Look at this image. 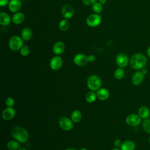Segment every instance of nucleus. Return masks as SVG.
I'll return each mask as SVG.
<instances>
[{
  "label": "nucleus",
  "instance_id": "obj_1",
  "mask_svg": "<svg viewBox=\"0 0 150 150\" xmlns=\"http://www.w3.org/2000/svg\"><path fill=\"white\" fill-rule=\"evenodd\" d=\"M147 63V59L142 53H135L133 54L130 60V66L134 70H141L145 67Z\"/></svg>",
  "mask_w": 150,
  "mask_h": 150
},
{
  "label": "nucleus",
  "instance_id": "obj_2",
  "mask_svg": "<svg viewBox=\"0 0 150 150\" xmlns=\"http://www.w3.org/2000/svg\"><path fill=\"white\" fill-rule=\"evenodd\" d=\"M11 136L20 143H25L29 139L28 132L23 127L15 126L11 130Z\"/></svg>",
  "mask_w": 150,
  "mask_h": 150
},
{
  "label": "nucleus",
  "instance_id": "obj_3",
  "mask_svg": "<svg viewBox=\"0 0 150 150\" xmlns=\"http://www.w3.org/2000/svg\"><path fill=\"white\" fill-rule=\"evenodd\" d=\"M87 86L91 91H97L101 86V80L97 75H91L87 79Z\"/></svg>",
  "mask_w": 150,
  "mask_h": 150
},
{
  "label": "nucleus",
  "instance_id": "obj_4",
  "mask_svg": "<svg viewBox=\"0 0 150 150\" xmlns=\"http://www.w3.org/2000/svg\"><path fill=\"white\" fill-rule=\"evenodd\" d=\"M9 47L12 51H18L23 45V40L19 36L15 35L11 38L9 40Z\"/></svg>",
  "mask_w": 150,
  "mask_h": 150
},
{
  "label": "nucleus",
  "instance_id": "obj_5",
  "mask_svg": "<svg viewBox=\"0 0 150 150\" xmlns=\"http://www.w3.org/2000/svg\"><path fill=\"white\" fill-rule=\"evenodd\" d=\"M101 22V16L97 13L90 14L86 19V23L89 27L94 28L98 26Z\"/></svg>",
  "mask_w": 150,
  "mask_h": 150
},
{
  "label": "nucleus",
  "instance_id": "obj_6",
  "mask_svg": "<svg viewBox=\"0 0 150 150\" xmlns=\"http://www.w3.org/2000/svg\"><path fill=\"white\" fill-rule=\"evenodd\" d=\"M60 127L64 131H68L73 129L74 127L73 122L71 120L67 117H62L59 120Z\"/></svg>",
  "mask_w": 150,
  "mask_h": 150
},
{
  "label": "nucleus",
  "instance_id": "obj_7",
  "mask_svg": "<svg viewBox=\"0 0 150 150\" xmlns=\"http://www.w3.org/2000/svg\"><path fill=\"white\" fill-rule=\"evenodd\" d=\"M115 63L119 67H125L129 63V58L126 54L124 53H120L116 56Z\"/></svg>",
  "mask_w": 150,
  "mask_h": 150
},
{
  "label": "nucleus",
  "instance_id": "obj_8",
  "mask_svg": "<svg viewBox=\"0 0 150 150\" xmlns=\"http://www.w3.org/2000/svg\"><path fill=\"white\" fill-rule=\"evenodd\" d=\"M141 119L142 118L138 114H131L126 117L125 121L128 125L131 127H136L141 124Z\"/></svg>",
  "mask_w": 150,
  "mask_h": 150
},
{
  "label": "nucleus",
  "instance_id": "obj_9",
  "mask_svg": "<svg viewBox=\"0 0 150 150\" xmlns=\"http://www.w3.org/2000/svg\"><path fill=\"white\" fill-rule=\"evenodd\" d=\"M62 15L64 19H70L74 14V9L70 4L64 5L62 9Z\"/></svg>",
  "mask_w": 150,
  "mask_h": 150
},
{
  "label": "nucleus",
  "instance_id": "obj_10",
  "mask_svg": "<svg viewBox=\"0 0 150 150\" xmlns=\"http://www.w3.org/2000/svg\"><path fill=\"white\" fill-rule=\"evenodd\" d=\"M73 62L78 66H84L88 62L87 56L82 53L77 54L73 57Z\"/></svg>",
  "mask_w": 150,
  "mask_h": 150
},
{
  "label": "nucleus",
  "instance_id": "obj_11",
  "mask_svg": "<svg viewBox=\"0 0 150 150\" xmlns=\"http://www.w3.org/2000/svg\"><path fill=\"white\" fill-rule=\"evenodd\" d=\"M50 67L53 70H59L63 65V60L61 57L59 56H55L53 57L49 63Z\"/></svg>",
  "mask_w": 150,
  "mask_h": 150
},
{
  "label": "nucleus",
  "instance_id": "obj_12",
  "mask_svg": "<svg viewBox=\"0 0 150 150\" xmlns=\"http://www.w3.org/2000/svg\"><path fill=\"white\" fill-rule=\"evenodd\" d=\"M15 110L13 107H7L5 108L2 113V117L4 120L6 121H9L12 120L15 115Z\"/></svg>",
  "mask_w": 150,
  "mask_h": 150
},
{
  "label": "nucleus",
  "instance_id": "obj_13",
  "mask_svg": "<svg viewBox=\"0 0 150 150\" xmlns=\"http://www.w3.org/2000/svg\"><path fill=\"white\" fill-rule=\"evenodd\" d=\"M144 75L142 74V73L141 71H136L132 76L131 81L132 83L134 86H139L144 81Z\"/></svg>",
  "mask_w": 150,
  "mask_h": 150
},
{
  "label": "nucleus",
  "instance_id": "obj_14",
  "mask_svg": "<svg viewBox=\"0 0 150 150\" xmlns=\"http://www.w3.org/2000/svg\"><path fill=\"white\" fill-rule=\"evenodd\" d=\"M22 6L21 2L19 0H11L8 4V8L11 12L16 13L19 12Z\"/></svg>",
  "mask_w": 150,
  "mask_h": 150
},
{
  "label": "nucleus",
  "instance_id": "obj_15",
  "mask_svg": "<svg viewBox=\"0 0 150 150\" xmlns=\"http://www.w3.org/2000/svg\"><path fill=\"white\" fill-rule=\"evenodd\" d=\"M65 50V45L62 41H58L56 42L52 48L53 53L56 55H60L62 54Z\"/></svg>",
  "mask_w": 150,
  "mask_h": 150
},
{
  "label": "nucleus",
  "instance_id": "obj_16",
  "mask_svg": "<svg viewBox=\"0 0 150 150\" xmlns=\"http://www.w3.org/2000/svg\"><path fill=\"white\" fill-rule=\"evenodd\" d=\"M97 97L101 101H105L107 100L110 96L108 90L105 88H100L96 92Z\"/></svg>",
  "mask_w": 150,
  "mask_h": 150
},
{
  "label": "nucleus",
  "instance_id": "obj_17",
  "mask_svg": "<svg viewBox=\"0 0 150 150\" xmlns=\"http://www.w3.org/2000/svg\"><path fill=\"white\" fill-rule=\"evenodd\" d=\"M12 21V18L8 13L5 12H1L0 13V24L2 26H8Z\"/></svg>",
  "mask_w": 150,
  "mask_h": 150
},
{
  "label": "nucleus",
  "instance_id": "obj_18",
  "mask_svg": "<svg viewBox=\"0 0 150 150\" xmlns=\"http://www.w3.org/2000/svg\"><path fill=\"white\" fill-rule=\"evenodd\" d=\"M25 20V15L21 12L14 13L12 17V21L15 25L21 24Z\"/></svg>",
  "mask_w": 150,
  "mask_h": 150
},
{
  "label": "nucleus",
  "instance_id": "obj_19",
  "mask_svg": "<svg viewBox=\"0 0 150 150\" xmlns=\"http://www.w3.org/2000/svg\"><path fill=\"white\" fill-rule=\"evenodd\" d=\"M21 35V38L23 40L28 41L32 38L33 33L32 30L30 28L26 27L22 30Z\"/></svg>",
  "mask_w": 150,
  "mask_h": 150
},
{
  "label": "nucleus",
  "instance_id": "obj_20",
  "mask_svg": "<svg viewBox=\"0 0 150 150\" xmlns=\"http://www.w3.org/2000/svg\"><path fill=\"white\" fill-rule=\"evenodd\" d=\"M120 148L121 150H135V144L131 140H126L122 143Z\"/></svg>",
  "mask_w": 150,
  "mask_h": 150
},
{
  "label": "nucleus",
  "instance_id": "obj_21",
  "mask_svg": "<svg viewBox=\"0 0 150 150\" xmlns=\"http://www.w3.org/2000/svg\"><path fill=\"white\" fill-rule=\"evenodd\" d=\"M138 115L142 119H146L148 118L150 115V111L149 109L146 106L141 107L138 111Z\"/></svg>",
  "mask_w": 150,
  "mask_h": 150
},
{
  "label": "nucleus",
  "instance_id": "obj_22",
  "mask_svg": "<svg viewBox=\"0 0 150 150\" xmlns=\"http://www.w3.org/2000/svg\"><path fill=\"white\" fill-rule=\"evenodd\" d=\"M82 117L81 112L79 110H74L71 114V120L74 123L79 122Z\"/></svg>",
  "mask_w": 150,
  "mask_h": 150
},
{
  "label": "nucleus",
  "instance_id": "obj_23",
  "mask_svg": "<svg viewBox=\"0 0 150 150\" xmlns=\"http://www.w3.org/2000/svg\"><path fill=\"white\" fill-rule=\"evenodd\" d=\"M16 140H11L6 144L7 148L9 150H18L20 148V144Z\"/></svg>",
  "mask_w": 150,
  "mask_h": 150
},
{
  "label": "nucleus",
  "instance_id": "obj_24",
  "mask_svg": "<svg viewBox=\"0 0 150 150\" xmlns=\"http://www.w3.org/2000/svg\"><path fill=\"white\" fill-rule=\"evenodd\" d=\"M69 26H70V23L69 20L67 19H63L61 20L59 24V29L63 32L68 30Z\"/></svg>",
  "mask_w": 150,
  "mask_h": 150
},
{
  "label": "nucleus",
  "instance_id": "obj_25",
  "mask_svg": "<svg viewBox=\"0 0 150 150\" xmlns=\"http://www.w3.org/2000/svg\"><path fill=\"white\" fill-rule=\"evenodd\" d=\"M97 98V97L96 93L94 91H88L86 94V97H85L86 101L87 103H92L94 102Z\"/></svg>",
  "mask_w": 150,
  "mask_h": 150
},
{
  "label": "nucleus",
  "instance_id": "obj_26",
  "mask_svg": "<svg viewBox=\"0 0 150 150\" xmlns=\"http://www.w3.org/2000/svg\"><path fill=\"white\" fill-rule=\"evenodd\" d=\"M125 74L124 70L121 67H118L114 71V76L115 79L117 80H121L122 79Z\"/></svg>",
  "mask_w": 150,
  "mask_h": 150
},
{
  "label": "nucleus",
  "instance_id": "obj_27",
  "mask_svg": "<svg viewBox=\"0 0 150 150\" xmlns=\"http://www.w3.org/2000/svg\"><path fill=\"white\" fill-rule=\"evenodd\" d=\"M92 9L95 13L98 14L103 11V5L99 2H96L93 5H92Z\"/></svg>",
  "mask_w": 150,
  "mask_h": 150
},
{
  "label": "nucleus",
  "instance_id": "obj_28",
  "mask_svg": "<svg viewBox=\"0 0 150 150\" xmlns=\"http://www.w3.org/2000/svg\"><path fill=\"white\" fill-rule=\"evenodd\" d=\"M142 124L144 130L146 132L150 134V119L149 118L144 119Z\"/></svg>",
  "mask_w": 150,
  "mask_h": 150
},
{
  "label": "nucleus",
  "instance_id": "obj_29",
  "mask_svg": "<svg viewBox=\"0 0 150 150\" xmlns=\"http://www.w3.org/2000/svg\"><path fill=\"white\" fill-rule=\"evenodd\" d=\"M19 50L21 54L25 57L28 56L30 53V49L28 45H23Z\"/></svg>",
  "mask_w": 150,
  "mask_h": 150
},
{
  "label": "nucleus",
  "instance_id": "obj_30",
  "mask_svg": "<svg viewBox=\"0 0 150 150\" xmlns=\"http://www.w3.org/2000/svg\"><path fill=\"white\" fill-rule=\"evenodd\" d=\"M5 104L7 107H13L14 104H15V100L13 98L11 97H8L5 100Z\"/></svg>",
  "mask_w": 150,
  "mask_h": 150
},
{
  "label": "nucleus",
  "instance_id": "obj_31",
  "mask_svg": "<svg viewBox=\"0 0 150 150\" xmlns=\"http://www.w3.org/2000/svg\"><path fill=\"white\" fill-rule=\"evenodd\" d=\"M97 0H82L83 3L86 5H92L95 2H96Z\"/></svg>",
  "mask_w": 150,
  "mask_h": 150
},
{
  "label": "nucleus",
  "instance_id": "obj_32",
  "mask_svg": "<svg viewBox=\"0 0 150 150\" xmlns=\"http://www.w3.org/2000/svg\"><path fill=\"white\" fill-rule=\"evenodd\" d=\"M122 142H121V141L120 140V139H115V141H114V145L116 146V147H120L121 146V144H122Z\"/></svg>",
  "mask_w": 150,
  "mask_h": 150
},
{
  "label": "nucleus",
  "instance_id": "obj_33",
  "mask_svg": "<svg viewBox=\"0 0 150 150\" xmlns=\"http://www.w3.org/2000/svg\"><path fill=\"white\" fill-rule=\"evenodd\" d=\"M9 2V0H0V6H5L8 5Z\"/></svg>",
  "mask_w": 150,
  "mask_h": 150
},
{
  "label": "nucleus",
  "instance_id": "obj_34",
  "mask_svg": "<svg viewBox=\"0 0 150 150\" xmlns=\"http://www.w3.org/2000/svg\"><path fill=\"white\" fill-rule=\"evenodd\" d=\"M88 60L89 62H93L96 60V56L94 54H90L87 56Z\"/></svg>",
  "mask_w": 150,
  "mask_h": 150
},
{
  "label": "nucleus",
  "instance_id": "obj_35",
  "mask_svg": "<svg viewBox=\"0 0 150 150\" xmlns=\"http://www.w3.org/2000/svg\"><path fill=\"white\" fill-rule=\"evenodd\" d=\"M141 72L142 73V74L145 76V75H146V74H147V73H148V70H147L146 68H143V69H141Z\"/></svg>",
  "mask_w": 150,
  "mask_h": 150
},
{
  "label": "nucleus",
  "instance_id": "obj_36",
  "mask_svg": "<svg viewBox=\"0 0 150 150\" xmlns=\"http://www.w3.org/2000/svg\"><path fill=\"white\" fill-rule=\"evenodd\" d=\"M146 53L148 56L150 58V46H149L146 50Z\"/></svg>",
  "mask_w": 150,
  "mask_h": 150
},
{
  "label": "nucleus",
  "instance_id": "obj_37",
  "mask_svg": "<svg viewBox=\"0 0 150 150\" xmlns=\"http://www.w3.org/2000/svg\"><path fill=\"white\" fill-rule=\"evenodd\" d=\"M99 3H100L101 5H104L106 2V0H99Z\"/></svg>",
  "mask_w": 150,
  "mask_h": 150
},
{
  "label": "nucleus",
  "instance_id": "obj_38",
  "mask_svg": "<svg viewBox=\"0 0 150 150\" xmlns=\"http://www.w3.org/2000/svg\"><path fill=\"white\" fill-rule=\"evenodd\" d=\"M111 150H121V149L118 148V147H116V148H112Z\"/></svg>",
  "mask_w": 150,
  "mask_h": 150
},
{
  "label": "nucleus",
  "instance_id": "obj_39",
  "mask_svg": "<svg viewBox=\"0 0 150 150\" xmlns=\"http://www.w3.org/2000/svg\"><path fill=\"white\" fill-rule=\"evenodd\" d=\"M66 150H76V149L72 148H67Z\"/></svg>",
  "mask_w": 150,
  "mask_h": 150
},
{
  "label": "nucleus",
  "instance_id": "obj_40",
  "mask_svg": "<svg viewBox=\"0 0 150 150\" xmlns=\"http://www.w3.org/2000/svg\"><path fill=\"white\" fill-rule=\"evenodd\" d=\"M18 150H27L26 148H20Z\"/></svg>",
  "mask_w": 150,
  "mask_h": 150
},
{
  "label": "nucleus",
  "instance_id": "obj_41",
  "mask_svg": "<svg viewBox=\"0 0 150 150\" xmlns=\"http://www.w3.org/2000/svg\"><path fill=\"white\" fill-rule=\"evenodd\" d=\"M80 150H88V149L87 148H82Z\"/></svg>",
  "mask_w": 150,
  "mask_h": 150
},
{
  "label": "nucleus",
  "instance_id": "obj_42",
  "mask_svg": "<svg viewBox=\"0 0 150 150\" xmlns=\"http://www.w3.org/2000/svg\"><path fill=\"white\" fill-rule=\"evenodd\" d=\"M149 144H150V137H149Z\"/></svg>",
  "mask_w": 150,
  "mask_h": 150
}]
</instances>
